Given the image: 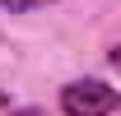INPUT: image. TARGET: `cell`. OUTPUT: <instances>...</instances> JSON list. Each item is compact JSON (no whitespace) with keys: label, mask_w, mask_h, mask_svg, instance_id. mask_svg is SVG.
<instances>
[{"label":"cell","mask_w":121,"mask_h":116,"mask_svg":"<svg viewBox=\"0 0 121 116\" xmlns=\"http://www.w3.org/2000/svg\"><path fill=\"white\" fill-rule=\"evenodd\" d=\"M60 107L65 116H112L121 107V93L107 88L103 79H75L60 88Z\"/></svg>","instance_id":"obj_1"},{"label":"cell","mask_w":121,"mask_h":116,"mask_svg":"<svg viewBox=\"0 0 121 116\" xmlns=\"http://www.w3.org/2000/svg\"><path fill=\"white\" fill-rule=\"evenodd\" d=\"M37 5H51V0H0V9H9V14H23V9H37Z\"/></svg>","instance_id":"obj_2"},{"label":"cell","mask_w":121,"mask_h":116,"mask_svg":"<svg viewBox=\"0 0 121 116\" xmlns=\"http://www.w3.org/2000/svg\"><path fill=\"white\" fill-rule=\"evenodd\" d=\"M112 65H117V70H121V46H117V51H112Z\"/></svg>","instance_id":"obj_3"},{"label":"cell","mask_w":121,"mask_h":116,"mask_svg":"<svg viewBox=\"0 0 121 116\" xmlns=\"http://www.w3.org/2000/svg\"><path fill=\"white\" fill-rule=\"evenodd\" d=\"M0 107H9V93H5V88H0Z\"/></svg>","instance_id":"obj_4"},{"label":"cell","mask_w":121,"mask_h":116,"mask_svg":"<svg viewBox=\"0 0 121 116\" xmlns=\"http://www.w3.org/2000/svg\"><path fill=\"white\" fill-rule=\"evenodd\" d=\"M14 116H42V112H14Z\"/></svg>","instance_id":"obj_5"}]
</instances>
